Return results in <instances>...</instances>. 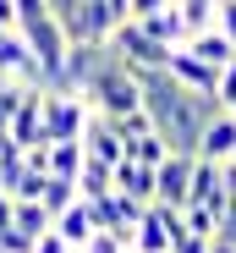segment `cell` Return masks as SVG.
Returning <instances> with one entry per match:
<instances>
[{"mask_svg": "<svg viewBox=\"0 0 236 253\" xmlns=\"http://www.w3.org/2000/svg\"><path fill=\"white\" fill-rule=\"evenodd\" d=\"M83 99L94 116H127V110H143V99H137V83H132V66H121V55H115L110 44L99 50V61H94V72H88V83H83Z\"/></svg>", "mask_w": 236, "mask_h": 253, "instance_id": "1", "label": "cell"}, {"mask_svg": "<svg viewBox=\"0 0 236 253\" xmlns=\"http://www.w3.org/2000/svg\"><path fill=\"white\" fill-rule=\"evenodd\" d=\"M176 237H187V231H181V215L165 209V204H148L143 220L132 226V248H127V253H170Z\"/></svg>", "mask_w": 236, "mask_h": 253, "instance_id": "2", "label": "cell"}, {"mask_svg": "<svg viewBox=\"0 0 236 253\" xmlns=\"http://www.w3.org/2000/svg\"><path fill=\"white\" fill-rule=\"evenodd\" d=\"M110 50L121 55V66H132V72H165V44H154V39L137 28V22H121L110 33Z\"/></svg>", "mask_w": 236, "mask_h": 253, "instance_id": "3", "label": "cell"}, {"mask_svg": "<svg viewBox=\"0 0 236 253\" xmlns=\"http://www.w3.org/2000/svg\"><path fill=\"white\" fill-rule=\"evenodd\" d=\"M83 121H88V105L77 94H44V143H77Z\"/></svg>", "mask_w": 236, "mask_h": 253, "instance_id": "4", "label": "cell"}, {"mask_svg": "<svg viewBox=\"0 0 236 253\" xmlns=\"http://www.w3.org/2000/svg\"><path fill=\"white\" fill-rule=\"evenodd\" d=\"M77 143H83V154H88V160L110 165V171L127 160V143H121V132H115V121H110V116H94V110H88V121H83V138H77Z\"/></svg>", "mask_w": 236, "mask_h": 253, "instance_id": "5", "label": "cell"}, {"mask_svg": "<svg viewBox=\"0 0 236 253\" xmlns=\"http://www.w3.org/2000/svg\"><path fill=\"white\" fill-rule=\"evenodd\" d=\"M6 143H17V149H44V88H28V99H22L17 116L6 121Z\"/></svg>", "mask_w": 236, "mask_h": 253, "instance_id": "6", "label": "cell"}, {"mask_svg": "<svg viewBox=\"0 0 236 253\" xmlns=\"http://www.w3.org/2000/svg\"><path fill=\"white\" fill-rule=\"evenodd\" d=\"M187 182H192V154H165L154 165V204L181 209L187 204Z\"/></svg>", "mask_w": 236, "mask_h": 253, "instance_id": "7", "label": "cell"}, {"mask_svg": "<svg viewBox=\"0 0 236 253\" xmlns=\"http://www.w3.org/2000/svg\"><path fill=\"white\" fill-rule=\"evenodd\" d=\"M236 154V121L220 110V116H209L203 121V132H198V154L192 160H209V165H225Z\"/></svg>", "mask_w": 236, "mask_h": 253, "instance_id": "8", "label": "cell"}, {"mask_svg": "<svg viewBox=\"0 0 236 253\" xmlns=\"http://www.w3.org/2000/svg\"><path fill=\"white\" fill-rule=\"evenodd\" d=\"M187 204L209 209V215L220 220V209H225V182H220V165H209V160H192V182H187Z\"/></svg>", "mask_w": 236, "mask_h": 253, "instance_id": "9", "label": "cell"}, {"mask_svg": "<svg viewBox=\"0 0 236 253\" xmlns=\"http://www.w3.org/2000/svg\"><path fill=\"white\" fill-rule=\"evenodd\" d=\"M181 50H187L192 61H203L209 72H220V66H231V61H236V44H231V39H225L220 28H203V33H192Z\"/></svg>", "mask_w": 236, "mask_h": 253, "instance_id": "10", "label": "cell"}, {"mask_svg": "<svg viewBox=\"0 0 236 253\" xmlns=\"http://www.w3.org/2000/svg\"><path fill=\"white\" fill-rule=\"evenodd\" d=\"M137 28H143V33L154 39V44H165V50H181L187 39H192L176 6H165V11H154V17H137Z\"/></svg>", "mask_w": 236, "mask_h": 253, "instance_id": "11", "label": "cell"}, {"mask_svg": "<svg viewBox=\"0 0 236 253\" xmlns=\"http://www.w3.org/2000/svg\"><path fill=\"white\" fill-rule=\"evenodd\" d=\"M110 193H127V198H137V204H154V171L137 165V160H121V165L110 171Z\"/></svg>", "mask_w": 236, "mask_h": 253, "instance_id": "12", "label": "cell"}, {"mask_svg": "<svg viewBox=\"0 0 236 253\" xmlns=\"http://www.w3.org/2000/svg\"><path fill=\"white\" fill-rule=\"evenodd\" d=\"M50 231H55V237H61V242H66L71 253H83V242L94 237V220H88V209H83V198H77L71 209H61V215L50 220Z\"/></svg>", "mask_w": 236, "mask_h": 253, "instance_id": "13", "label": "cell"}, {"mask_svg": "<svg viewBox=\"0 0 236 253\" xmlns=\"http://www.w3.org/2000/svg\"><path fill=\"white\" fill-rule=\"evenodd\" d=\"M77 171H83V143H50L44 149V176H66L77 187Z\"/></svg>", "mask_w": 236, "mask_h": 253, "instance_id": "14", "label": "cell"}, {"mask_svg": "<svg viewBox=\"0 0 236 253\" xmlns=\"http://www.w3.org/2000/svg\"><path fill=\"white\" fill-rule=\"evenodd\" d=\"M11 231L28 237V242H38V237L50 231V215H44L38 204H11Z\"/></svg>", "mask_w": 236, "mask_h": 253, "instance_id": "15", "label": "cell"}, {"mask_svg": "<svg viewBox=\"0 0 236 253\" xmlns=\"http://www.w3.org/2000/svg\"><path fill=\"white\" fill-rule=\"evenodd\" d=\"M77 204V187L66 182V176H44V193H38V209H44V215L55 220L61 209H71Z\"/></svg>", "mask_w": 236, "mask_h": 253, "instance_id": "16", "label": "cell"}, {"mask_svg": "<svg viewBox=\"0 0 236 253\" xmlns=\"http://www.w3.org/2000/svg\"><path fill=\"white\" fill-rule=\"evenodd\" d=\"M110 193V165L83 154V171H77V198H104Z\"/></svg>", "mask_w": 236, "mask_h": 253, "instance_id": "17", "label": "cell"}, {"mask_svg": "<svg viewBox=\"0 0 236 253\" xmlns=\"http://www.w3.org/2000/svg\"><path fill=\"white\" fill-rule=\"evenodd\" d=\"M176 11H181L187 33H203V28L214 22V11H220V0H176Z\"/></svg>", "mask_w": 236, "mask_h": 253, "instance_id": "18", "label": "cell"}, {"mask_svg": "<svg viewBox=\"0 0 236 253\" xmlns=\"http://www.w3.org/2000/svg\"><path fill=\"white\" fill-rule=\"evenodd\" d=\"M165 154H170V149L160 143V132H148V138H132V143H127V160H137V165H148V171H154V165H160Z\"/></svg>", "mask_w": 236, "mask_h": 253, "instance_id": "19", "label": "cell"}, {"mask_svg": "<svg viewBox=\"0 0 236 253\" xmlns=\"http://www.w3.org/2000/svg\"><path fill=\"white\" fill-rule=\"evenodd\" d=\"M115 132H121V143H132V138H148L154 132V121L143 110H127V116H115Z\"/></svg>", "mask_w": 236, "mask_h": 253, "instance_id": "20", "label": "cell"}, {"mask_svg": "<svg viewBox=\"0 0 236 253\" xmlns=\"http://www.w3.org/2000/svg\"><path fill=\"white\" fill-rule=\"evenodd\" d=\"M22 99H28V88H22V83H11V77L0 83V132H6V121L17 116V105H22Z\"/></svg>", "mask_w": 236, "mask_h": 253, "instance_id": "21", "label": "cell"}, {"mask_svg": "<svg viewBox=\"0 0 236 253\" xmlns=\"http://www.w3.org/2000/svg\"><path fill=\"white\" fill-rule=\"evenodd\" d=\"M214 105H220V110H231V105H236V61H231V66H220V77H214Z\"/></svg>", "mask_w": 236, "mask_h": 253, "instance_id": "22", "label": "cell"}, {"mask_svg": "<svg viewBox=\"0 0 236 253\" xmlns=\"http://www.w3.org/2000/svg\"><path fill=\"white\" fill-rule=\"evenodd\" d=\"M83 253H127V242L115 237V231H94V237L83 242Z\"/></svg>", "mask_w": 236, "mask_h": 253, "instance_id": "23", "label": "cell"}, {"mask_svg": "<svg viewBox=\"0 0 236 253\" xmlns=\"http://www.w3.org/2000/svg\"><path fill=\"white\" fill-rule=\"evenodd\" d=\"M214 28L236 44V0H220V11H214Z\"/></svg>", "mask_w": 236, "mask_h": 253, "instance_id": "24", "label": "cell"}, {"mask_svg": "<svg viewBox=\"0 0 236 253\" xmlns=\"http://www.w3.org/2000/svg\"><path fill=\"white\" fill-rule=\"evenodd\" d=\"M154 11H165V0H127V22H137V17H154Z\"/></svg>", "mask_w": 236, "mask_h": 253, "instance_id": "25", "label": "cell"}, {"mask_svg": "<svg viewBox=\"0 0 236 253\" xmlns=\"http://www.w3.org/2000/svg\"><path fill=\"white\" fill-rule=\"evenodd\" d=\"M33 253H71V248H66V242L55 237V231H44V237H38V242H33Z\"/></svg>", "mask_w": 236, "mask_h": 253, "instance_id": "26", "label": "cell"}, {"mask_svg": "<svg viewBox=\"0 0 236 253\" xmlns=\"http://www.w3.org/2000/svg\"><path fill=\"white\" fill-rule=\"evenodd\" d=\"M0 33H17V0H0Z\"/></svg>", "mask_w": 236, "mask_h": 253, "instance_id": "27", "label": "cell"}, {"mask_svg": "<svg viewBox=\"0 0 236 253\" xmlns=\"http://www.w3.org/2000/svg\"><path fill=\"white\" fill-rule=\"evenodd\" d=\"M203 248H209V242H198V237H176V242H170V253H203Z\"/></svg>", "mask_w": 236, "mask_h": 253, "instance_id": "28", "label": "cell"}, {"mask_svg": "<svg viewBox=\"0 0 236 253\" xmlns=\"http://www.w3.org/2000/svg\"><path fill=\"white\" fill-rule=\"evenodd\" d=\"M203 253H236V248H231V242H220V237H209V248H203Z\"/></svg>", "mask_w": 236, "mask_h": 253, "instance_id": "29", "label": "cell"}, {"mask_svg": "<svg viewBox=\"0 0 236 253\" xmlns=\"http://www.w3.org/2000/svg\"><path fill=\"white\" fill-rule=\"evenodd\" d=\"M110 6H115V11H121V22H127V0H110Z\"/></svg>", "mask_w": 236, "mask_h": 253, "instance_id": "30", "label": "cell"}, {"mask_svg": "<svg viewBox=\"0 0 236 253\" xmlns=\"http://www.w3.org/2000/svg\"><path fill=\"white\" fill-rule=\"evenodd\" d=\"M0 143H6V132H0Z\"/></svg>", "mask_w": 236, "mask_h": 253, "instance_id": "31", "label": "cell"}, {"mask_svg": "<svg viewBox=\"0 0 236 253\" xmlns=\"http://www.w3.org/2000/svg\"><path fill=\"white\" fill-rule=\"evenodd\" d=\"M231 165H236V154H231Z\"/></svg>", "mask_w": 236, "mask_h": 253, "instance_id": "32", "label": "cell"}]
</instances>
